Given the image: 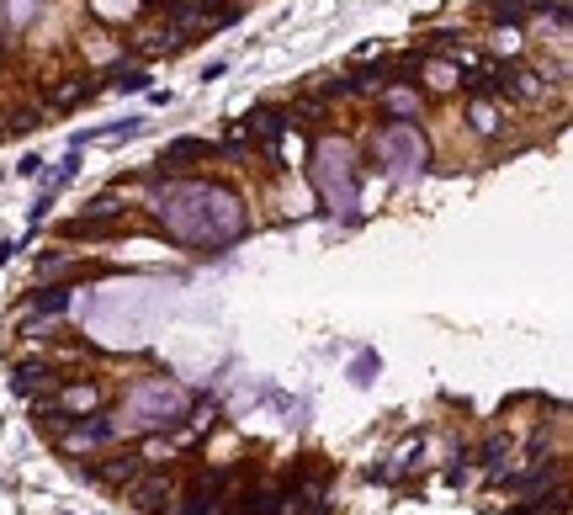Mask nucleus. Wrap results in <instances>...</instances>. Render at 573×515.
<instances>
[{
    "instance_id": "11",
    "label": "nucleus",
    "mask_w": 573,
    "mask_h": 515,
    "mask_svg": "<svg viewBox=\"0 0 573 515\" xmlns=\"http://www.w3.org/2000/svg\"><path fill=\"white\" fill-rule=\"evenodd\" d=\"M112 86H118V91H150V75H144V69H118Z\"/></svg>"
},
{
    "instance_id": "6",
    "label": "nucleus",
    "mask_w": 573,
    "mask_h": 515,
    "mask_svg": "<svg viewBox=\"0 0 573 515\" xmlns=\"http://www.w3.org/2000/svg\"><path fill=\"white\" fill-rule=\"evenodd\" d=\"M101 441H112V420H107V415H91L86 425L75 420V425H69V430L59 436L64 452H80V447H101Z\"/></svg>"
},
{
    "instance_id": "8",
    "label": "nucleus",
    "mask_w": 573,
    "mask_h": 515,
    "mask_svg": "<svg viewBox=\"0 0 573 515\" xmlns=\"http://www.w3.org/2000/svg\"><path fill=\"white\" fill-rule=\"evenodd\" d=\"M558 479V468H547V462H531V468H520V473H505L499 484L510 489V494H520V489H547Z\"/></svg>"
},
{
    "instance_id": "12",
    "label": "nucleus",
    "mask_w": 573,
    "mask_h": 515,
    "mask_svg": "<svg viewBox=\"0 0 573 515\" xmlns=\"http://www.w3.org/2000/svg\"><path fill=\"white\" fill-rule=\"evenodd\" d=\"M473 128H478V133H494V112H488V107H473Z\"/></svg>"
},
{
    "instance_id": "1",
    "label": "nucleus",
    "mask_w": 573,
    "mask_h": 515,
    "mask_svg": "<svg viewBox=\"0 0 573 515\" xmlns=\"http://www.w3.org/2000/svg\"><path fill=\"white\" fill-rule=\"evenodd\" d=\"M234 484V473L229 468H212V473H197L191 484H186V511L181 515H218V505H223V489Z\"/></svg>"
},
{
    "instance_id": "4",
    "label": "nucleus",
    "mask_w": 573,
    "mask_h": 515,
    "mask_svg": "<svg viewBox=\"0 0 573 515\" xmlns=\"http://www.w3.org/2000/svg\"><path fill=\"white\" fill-rule=\"evenodd\" d=\"M383 154L393 160L398 176H415V165H425L420 133H409V128H388V133H383Z\"/></svg>"
},
{
    "instance_id": "9",
    "label": "nucleus",
    "mask_w": 573,
    "mask_h": 515,
    "mask_svg": "<svg viewBox=\"0 0 573 515\" xmlns=\"http://www.w3.org/2000/svg\"><path fill=\"white\" fill-rule=\"evenodd\" d=\"M27 308H37V314H64L69 308V287H37L27 298Z\"/></svg>"
},
{
    "instance_id": "7",
    "label": "nucleus",
    "mask_w": 573,
    "mask_h": 515,
    "mask_svg": "<svg viewBox=\"0 0 573 515\" xmlns=\"http://www.w3.org/2000/svg\"><path fill=\"white\" fill-rule=\"evenodd\" d=\"M186 160H218V144L208 139H176L159 150V165H186Z\"/></svg>"
},
{
    "instance_id": "13",
    "label": "nucleus",
    "mask_w": 573,
    "mask_h": 515,
    "mask_svg": "<svg viewBox=\"0 0 573 515\" xmlns=\"http://www.w3.org/2000/svg\"><path fill=\"white\" fill-rule=\"evenodd\" d=\"M388 107H393V112H415L420 101H415V96H388Z\"/></svg>"
},
{
    "instance_id": "5",
    "label": "nucleus",
    "mask_w": 573,
    "mask_h": 515,
    "mask_svg": "<svg viewBox=\"0 0 573 515\" xmlns=\"http://www.w3.org/2000/svg\"><path fill=\"white\" fill-rule=\"evenodd\" d=\"M59 383H64V377H59V372H54L48 362H22V366H16V377H11V388H16L22 398H32V394H54Z\"/></svg>"
},
{
    "instance_id": "3",
    "label": "nucleus",
    "mask_w": 573,
    "mask_h": 515,
    "mask_svg": "<svg viewBox=\"0 0 573 515\" xmlns=\"http://www.w3.org/2000/svg\"><path fill=\"white\" fill-rule=\"evenodd\" d=\"M128 500L139 505L144 515H165L159 505H170V473H159V468H144L133 484H128Z\"/></svg>"
},
{
    "instance_id": "2",
    "label": "nucleus",
    "mask_w": 573,
    "mask_h": 515,
    "mask_svg": "<svg viewBox=\"0 0 573 515\" xmlns=\"http://www.w3.org/2000/svg\"><path fill=\"white\" fill-rule=\"evenodd\" d=\"M150 462H144V452H112L107 462H91L86 468V479H96V484H107V489H128L139 473H144Z\"/></svg>"
},
{
    "instance_id": "10",
    "label": "nucleus",
    "mask_w": 573,
    "mask_h": 515,
    "mask_svg": "<svg viewBox=\"0 0 573 515\" xmlns=\"http://www.w3.org/2000/svg\"><path fill=\"white\" fill-rule=\"evenodd\" d=\"M505 457H510V436H499V430H494V436L478 447V462H483V468H499Z\"/></svg>"
}]
</instances>
